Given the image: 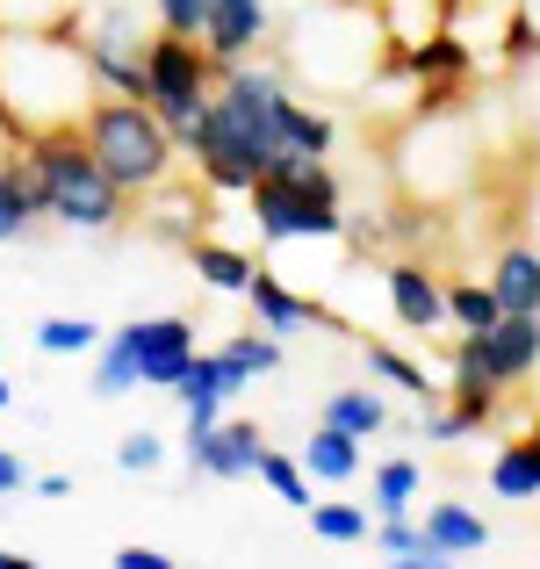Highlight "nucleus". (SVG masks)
I'll use <instances>...</instances> for the list:
<instances>
[{
  "label": "nucleus",
  "instance_id": "f257e3e1",
  "mask_svg": "<svg viewBox=\"0 0 540 569\" xmlns=\"http://www.w3.org/2000/svg\"><path fill=\"white\" fill-rule=\"evenodd\" d=\"M94 101L101 80L72 22H0V130H8V144L80 130Z\"/></svg>",
  "mask_w": 540,
  "mask_h": 569
},
{
  "label": "nucleus",
  "instance_id": "f03ea898",
  "mask_svg": "<svg viewBox=\"0 0 540 569\" xmlns=\"http://www.w3.org/2000/svg\"><path fill=\"white\" fill-rule=\"evenodd\" d=\"M382 58H397L374 0H332V8H296L281 29V72H296L318 94H360L382 72Z\"/></svg>",
  "mask_w": 540,
  "mask_h": 569
},
{
  "label": "nucleus",
  "instance_id": "7ed1b4c3",
  "mask_svg": "<svg viewBox=\"0 0 540 569\" xmlns=\"http://www.w3.org/2000/svg\"><path fill=\"white\" fill-rule=\"evenodd\" d=\"M37 181V202H43V223L58 231H80V238H109L116 223L130 217V194L101 173V159L87 152L80 130H51V138H29L14 144Z\"/></svg>",
  "mask_w": 540,
  "mask_h": 569
},
{
  "label": "nucleus",
  "instance_id": "20e7f679",
  "mask_svg": "<svg viewBox=\"0 0 540 569\" xmlns=\"http://www.w3.org/2000/svg\"><path fill=\"white\" fill-rule=\"evenodd\" d=\"M80 138H87V152L101 159V173H109L130 202L152 194V188H167L173 167H180V138L167 130V116H159L152 101H130V94H101L94 109H87Z\"/></svg>",
  "mask_w": 540,
  "mask_h": 569
},
{
  "label": "nucleus",
  "instance_id": "39448f33",
  "mask_svg": "<svg viewBox=\"0 0 540 569\" xmlns=\"http://www.w3.org/2000/svg\"><path fill=\"white\" fill-rule=\"evenodd\" d=\"M260 246H310V238H347V181L332 159H289L260 173L246 194Z\"/></svg>",
  "mask_w": 540,
  "mask_h": 569
},
{
  "label": "nucleus",
  "instance_id": "423d86ee",
  "mask_svg": "<svg viewBox=\"0 0 540 569\" xmlns=\"http://www.w3.org/2000/svg\"><path fill=\"white\" fill-rule=\"evenodd\" d=\"M397 181L411 194H426V202H454V194H469V181H476V138L461 123H447V116L418 109L411 123H403V144H397Z\"/></svg>",
  "mask_w": 540,
  "mask_h": 569
},
{
  "label": "nucleus",
  "instance_id": "0eeeda50",
  "mask_svg": "<svg viewBox=\"0 0 540 569\" xmlns=\"http://www.w3.org/2000/svg\"><path fill=\"white\" fill-rule=\"evenodd\" d=\"M217 72L223 66L202 51V37H173V29H159V37L144 43V101L167 116V130H188L194 116H202V101L217 94Z\"/></svg>",
  "mask_w": 540,
  "mask_h": 569
},
{
  "label": "nucleus",
  "instance_id": "6e6552de",
  "mask_svg": "<svg viewBox=\"0 0 540 569\" xmlns=\"http://www.w3.org/2000/svg\"><path fill=\"white\" fill-rule=\"evenodd\" d=\"M267 447L274 440H267L260 418H217V426H188L180 432L188 476H202V483H252V469H260Z\"/></svg>",
  "mask_w": 540,
  "mask_h": 569
},
{
  "label": "nucleus",
  "instance_id": "1a4fd4ad",
  "mask_svg": "<svg viewBox=\"0 0 540 569\" xmlns=\"http://www.w3.org/2000/svg\"><path fill=\"white\" fill-rule=\"evenodd\" d=\"M123 332H130V347H138L144 389H173L194 368V353H202V347H194V318H173V310H159V318H130Z\"/></svg>",
  "mask_w": 540,
  "mask_h": 569
},
{
  "label": "nucleus",
  "instance_id": "9d476101",
  "mask_svg": "<svg viewBox=\"0 0 540 569\" xmlns=\"http://www.w3.org/2000/svg\"><path fill=\"white\" fill-rule=\"evenodd\" d=\"M274 37H281V8H274V0H209L202 51L217 58V66H231V58H252V51H267Z\"/></svg>",
  "mask_w": 540,
  "mask_h": 569
},
{
  "label": "nucleus",
  "instance_id": "9b49d317",
  "mask_svg": "<svg viewBox=\"0 0 540 569\" xmlns=\"http://www.w3.org/2000/svg\"><path fill=\"white\" fill-rule=\"evenodd\" d=\"M246 296H252V325H267V332H281V339H296V332H347L339 310H324L318 296L289 289L274 267H252V289Z\"/></svg>",
  "mask_w": 540,
  "mask_h": 569
},
{
  "label": "nucleus",
  "instance_id": "f8f14e48",
  "mask_svg": "<svg viewBox=\"0 0 540 569\" xmlns=\"http://www.w3.org/2000/svg\"><path fill=\"white\" fill-rule=\"evenodd\" d=\"M476 347H483V368L498 389H519L540 376V318H527V310H504L490 332H476Z\"/></svg>",
  "mask_w": 540,
  "mask_h": 569
},
{
  "label": "nucleus",
  "instance_id": "ddd939ff",
  "mask_svg": "<svg viewBox=\"0 0 540 569\" xmlns=\"http://www.w3.org/2000/svg\"><path fill=\"white\" fill-rule=\"evenodd\" d=\"M382 289H389V318H397L403 332H418V339L447 332V281H440V274L397 260V267L382 274Z\"/></svg>",
  "mask_w": 540,
  "mask_h": 569
},
{
  "label": "nucleus",
  "instance_id": "4468645a",
  "mask_svg": "<svg viewBox=\"0 0 540 569\" xmlns=\"http://www.w3.org/2000/svg\"><path fill=\"white\" fill-rule=\"evenodd\" d=\"M274 123H281V152H289V159H332L339 152V116L324 109V101L296 94V87L281 94V116H274Z\"/></svg>",
  "mask_w": 540,
  "mask_h": 569
},
{
  "label": "nucleus",
  "instance_id": "2eb2a0df",
  "mask_svg": "<svg viewBox=\"0 0 540 569\" xmlns=\"http://www.w3.org/2000/svg\"><path fill=\"white\" fill-rule=\"evenodd\" d=\"M426 533L440 541V556H447V562H476V556H490V548H498V527H490L483 512H469L461 498L426 505Z\"/></svg>",
  "mask_w": 540,
  "mask_h": 569
},
{
  "label": "nucleus",
  "instance_id": "dca6fc26",
  "mask_svg": "<svg viewBox=\"0 0 540 569\" xmlns=\"http://www.w3.org/2000/svg\"><path fill=\"white\" fill-rule=\"evenodd\" d=\"M180 260H188V274L202 281V289H217V296H246L252 289V246H223V238H202L194 231L188 246H180Z\"/></svg>",
  "mask_w": 540,
  "mask_h": 569
},
{
  "label": "nucleus",
  "instance_id": "f3484780",
  "mask_svg": "<svg viewBox=\"0 0 540 569\" xmlns=\"http://www.w3.org/2000/svg\"><path fill=\"white\" fill-rule=\"evenodd\" d=\"M289 368V353H281V332H267V325H252V332H231L217 347V376H223V389H246V382H260V376H281Z\"/></svg>",
  "mask_w": 540,
  "mask_h": 569
},
{
  "label": "nucleus",
  "instance_id": "a211bd4d",
  "mask_svg": "<svg viewBox=\"0 0 540 569\" xmlns=\"http://www.w3.org/2000/svg\"><path fill=\"white\" fill-rule=\"evenodd\" d=\"M490 289H498L504 310L540 318V246H533V238H504V246H498V260H490Z\"/></svg>",
  "mask_w": 540,
  "mask_h": 569
},
{
  "label": "nucleus",
  "instance_id": "6ab92c4d",
  "mask_svg": "<svg viewBox=\"0 0 540 569\" xmlns=\"http://www.w3.org/2000/svg\"><path fill=\"white\" fill-rule=\"evenodd\" d=\"M296 461L310 469V483H324V490H347L353 476H360V440L318 418V426L303 432V447H296Z\"/></svg>",
  "mask_w": 540,
  "mask_h": 569
},
{
  "label": "nucleus",
  "instance_id": "aec40b11",
  "mask_svg": "<svg viewBox=\"0 0 540 569\" xmlns=\"http://www.w3.org/2000/svg\"><path fill=\"white\" fill-rule=\"evenodd\" d=\"M43 223V202H37V181H29L22 152H0V246H22V238H37Z\"/></svg>",
  "mask_w": 540,
  "mask_h": 569
},
{
  "label": "nucleus",
  "instance_id": "412c9836",
  "mask_svg": "<svg viewBox=\"0 0 540 569\" xmlns=\"http://www.w3.org/2000/svg\"><path fill=\"white\" fill-rule=\"evenodd\" d=\"M360 368H368L374 382H389V389H403V397H418V403L447 397V376H426V368H418L403 347H389V339H360Z\"/></svg>",
  "mask_w": 540,
  "mask_h": 569
},
{
  "label": "nucleus",
  "instance_id": "4be33fe9",
  "mask_svg": "<svg viewBox=\"0 0 540 569\" xmlns=\"http://www.w3.org/2000/svg\"><path fill=\"white\" fill-rule=\"evenodd\" d=\"M374 556H389V562H411V569H440V541L426 533V519H411V512H389V519H374Z\"/></svg>",
  "mask_w": 540,
  "mask_h": 569
},
{
  "label": "nucleus",
  "instance_id": "5701e85b",
  "mask_svg": "<svg viewBox=\"0 0 540 569\" xmlns=\"http://www.w3.org/2000/svg\"><path fill=\"white\" fill-rule=\"evenodd\" d=\"M490 498H504V505H533L540 498V432L498 447V461H490Z\"/></svg>",
  "mask_w": 540,
  "mask_h": 569
},
{
  "label": "nucleus",
  "instance_id": "b1692460",
  "mask_svg": "<svg viewBox=\"0 0 540 569\" xmlns=\"http://www.w3.org/2000/svg\"><path fill=\"white\" fill-rule=\"evenodd\" d=\"M374 14H382L389 43H397V51H411V43H426V37H440V29H447L454 0H374Z\"/></svg>",
  "mask_w": 540,
  "mask_h": 569
},
{
  "label": "nucleus",
  "instance_id": "393cba45",
  "mask_svg": "<svg viewBox=\"0 0 540 569\" xmlns=\"http://www.w3.org/2000/svg\"><path fill=\"white\" fill-rule=\"evenodd\" d=\"M87 389H94L101 403H116V397H130V389H144V376H138V347H130L123 325H116V332L94 347V376H87Z\"/></svg>",
  "mask_w": 540,
  "mask_h": 569
},
{
  "label": "nucleus",
  "instance_id": "a878e982",
  "mask_svg": "<svg viewBox=\"0 0 540 569\" xmlns=\"http://www.w3.org/2000/svg\"><path fill=\"white\" fill-rule=\"evenodd\" d=\"M173 397H180V418H188V426H217L223 403H231V389L217 376V353H194V368L173 382Z\"/></svg>",
  "mask_w": 540,
  "mask_h": 569
},
{
  "label": "nucleus",
  "instance_id": "bb28decb",
  "mask_svg": "<svg viewBox=\"0 0 540 569\" xmlns=\"http://www.w3.org/2000/svg\"><path fill=\"white\" fill-rule=\"evenodd\" d=\"M324 426L353 432V440L368 447L374 432H389V397L382 389H332V397H324Z\"/></svg>",
  "mask_w": 540,
  "mask_h": 569
},
{
  "label": "nucleus",
  "instance_id": "cd10ccee",
  "mask_svg": "<svg viewBox=\"0 0 540 569\" xmlns=\"http://www.w3.org/2000/svg\"><path fill=\"white\" fill-rule=\"evenodd\" d=\"M418 490H426V469H418L411 455H389L382 469H368V512L389 519V512H411Z\"/></svg>",
  "mask_w": 540,
  "mask_h": 569
},
{
  "label": "nucleus",
  "instance_id": "c85d7f7f",
  "mask_svg": "<svg viewBox=\"0 0 540 569\" xmlns=\"http://www.w3.org/2000/svg\"><path fill=\"white\" fill-rule=\"evenodd\" d=\"M310 533H318L324 548H353V541H368L374 533V512L368 505H353V498H310Z\"/></svg>",
  "mask_w": 540,
  "mask_h": 569
},
{
  "label": "nucleus",
  "instance_id": "c756f323",
  "mask_svg": "<svg viewBox=\"0 0 540 569\" xmlns=\"http://www.w3.org/2000/svg\"><path fill=\"white\" fill-rule=\"evenodd\" d=\"M498 318H504V303H498V289H490V274L483 281H447V325H454V332H490Z\"/></svg>",
  "mask_w": 540,
  "mask_h": 569
},
{
  "label": "nucleus",
  "instance_id": "7c9ffc66",
  "mask_svg": "<svg viewBox=\"0 0 540 569\" xmlns=\"http://www.w3.org/2000/svg\"><path fill=\"white\" fill-rule=\"evenodd\" d=\"M252 483H267L281 505H289V512H310V469H303L296 455H281V447H267V455H260Z\"/></svg>",
  "mask_w": 540,
  "mask_h": 569
},
{
  "label": "nucleus",
  "instance_id": "2f4dec72",
  "mask_svg": "<svg viewBox=\"0 0 540 569\" xmlns=\"http://www.w3.org/2000/svg\"><path fill=\"white\" fill-rule=\"evenodd\" d=\"M101 325L94 318H43L37 325V353H58V361H72V353H94L101 347Z\"/></svg>",
  "mask_w": 540,
  "mask_h": 569
},
{
  "label": "nucleus",
  "instance_id": "473e14b6",
  "mask_svg": "<svg viewBox=\"0 0 540 569\" xmlns=\"http://www.w3.org/2000/svg\"><path fill=\"white\" fill-rule=\"evenodd\" d=\"M116 469L123 476H152V469H167V440H159V432H123V440H116Z\"/></svg>",
  "mask_w": 540,
  "mask_h": 569
},
{
  "label": "nucleus",
  "instance_id": "72a5a7b5",
  "mask_svg": "<svg viewBox=\"0 0 540 569\" xmlns=\"http://www.w3.org/2000/svg\"><path fill=\"white\" fill-rule=\"evenodd\" d=\"M87 0H0V22H72Z\"/></svg>",
  "mask_w": 540,
  "mask_h": 569
},
{
  "label": "nucleus",
  "instance_id": "f704fd0d",
  "mask_svg": "<svg viewBox=\"0 0 540 569\" xmlns=\"http://www.w3.org/2000/svg\"><path fill=\"white\" fill-rule=\"evenodd\" d=\"M152 14H159V29H173V37H202L209 0H152Z\"/></svg>",
  "mask_w": 540,
  "mask_h": 569
},
{
  "label": "nucleus",
  "instance_id": "c9c22d12",
  "mask_svg": "<svg viewBox=\"0 0 540 569\" xmlns=\"http://www.w3.org/2000/svg\"><path fill=\"white\" fill-rule=\"evenodd\" d=\"M116 569H173V556H167V548L130 541V548H116Z\"/></svg>",
  "mask_w": 540,
  "mask_h": 569
},
{
  "label": "nucleus",
  "instance_id": "e433bc0d",
  "mask_svg": "<svg viewBox=\"0 0 540 569\" xmlns=\"http://www.w3.org/2000/svg\"><path fill=\"white\" fill-rule=\"evenodd\" d=\"M29 498H43V505H66V498H72V476H29Z\"/></svg>",
  "mask_w": 540,
  "mask_h": 569
},
{
  "label": "nucleus",
  "instance_id": "4c0bfd02",
  "mask_svg": "<svg viewBox=\"0 0 540 569\" xmlns=\"http://www.w3.org/2000/svg\"><path fill=\"white\" fill-rule=\"evenodd\" d=\"M14 490H29V469H22V455L0 447V498H14Z\"/></svg>",
  "mask_w": 540,
  "mask_h": 569
},
{
  "label": "nucleus",
  "instance_id": "58836bf2",
  "mask_svg": "<svg viewBox=\"0 0 540 569\" xmlns=\"http://www.w3.org/2000/svg\"><path fill=\"white\" fill-rule=\"evenodd\" d=\"M519 0H454V14H512Z\"/></svg>",
  "mask_w": 540,
  "mask_h": 569
},
{
  "label": "nucleus",
  "instance_id": "ea45409f",
  "mask_svg": "<svg viewBox=\"0 0 540 569\" xmlns=\"http://www.w3.org/2000/svg\"><path fill=\"white\" fill-rule=\"evenodd\" d=\"M0 569H29V556L22 548H0Z\"/></svg>",
  "mask_w": 540,
  "mask_h": 569
},
{
  "label": "nucleus",
  "instance_id": "a19ab883",
  "mask_svg": "<svg viewBox=\"0 0 540 569\" xmlns=\"http://www.w3.org/2000/svg\"><path fill=\"white\" fill-rule=\"evenodd\" d=\"M8 403H14V382H8V376H0V411H8Z\"/></svg>",
  "mask_w": 540,
  "mask_h": 569
},
{
  "label": "nucleus",
  "instance_id": "79ce46f5",
  "mask_svg": "<svg viewBox=\"0 0 540 569\" xmlns=\"http://www.w3.org/2000/svg\"><path fill=\"white\" fill-rule=\"evenodd\" d=\"M519 8H527V14H533V22H540V0H519Z\"/></svg>",
  "mask_w": 540,
  "mask_h": 569
},
{
  "label": "nucleus",
  "instance_id": "37998d69",
  "mask_svg": "<svg viewBox=\"0 0 540 569\" xmlns=\"http://www.w3.org/2000/svg\"><path fill=\"white\" fill-rule=\"evenodd\" d=\"M0 152H8V130H0Z\"/></svg>",
  "mask_w": 540,
  "mask_h": 569
},
{
  "label": "nucleus",
  "instance_id": "c03bdc74",
  "mask_svg": "<svg viewBox=\"0 0 540 569\" xmlns=\"http://www.w3.org/2000/svg\"><path fill=\"white\" fill-rule=\"evenodd\" d=\"M0 505H8V498H0Z\"/></svg>",
  "mask_w": 540,
  "mask_h": 569
}]
</instances>
